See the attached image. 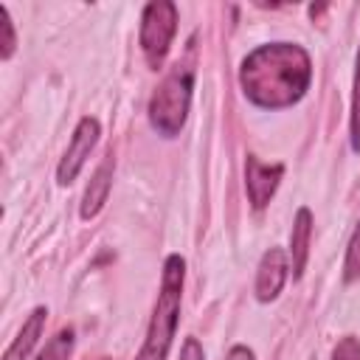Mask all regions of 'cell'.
Wrapping results in <instances>:
<instances>
[{"label": "cell", "instance_id": "6da1fadb", "mask_svg": "<svg viewBox=\"0 0 360 360\" xmlns=\"http://www.w3.org/2000/svg\"><path fill=\"white\" fill-rule=\"evenodd\" d=\"M312 79L309 53L292 42L259 45L242 59L239 84L245 96L264 110H281L301 101Z\"/></svg>", "mask_w": 360, "mask_h": 360}, {"label": "cell", "instance_id": "7a4b0ae2", "mask_svg": "<svg viewBox=\"0 0 360 360\" xmlns=\"http://www.w3.org/2000/svg\"><path fill=\"white\" fill-rule=\"evenodd\" d=\"M183 278H186V262L183 256L172 253L163 262L160 276V292L152 307V318L146 326V338L135 360H166L172 349V338L180 321V301H183Z\"/></svg>", "mask_w": 360, "mask_h": 360}, {"label": "cell", "instance_id": "3957f363", "mask_svg": "<svg viewBox=\"0 0 360 360\" xmlns=\"http://www.w3.org/2000/svg\"><path fill=\"white\" fill-rule=\"evenodd\" d=\"M191 90H194V73L188 65H174L172 73L158 84V90L149 98V124L163 135L174 138L191 107Z\"/></svg>", "mask_w": 360, "mask_h": 360}, {"label": "cell", "instance_id": "277c9868", "mask_svg": "<svg viewBox=\"0 0 360 360\" xmlns=\"http://www.w3.org/2000/svg\"><path fill=\"white\" fill-rule=\"evenodd\" d=\"M174 31H177V6L174 3L155 0V3L143 6L138 42H141V51H143L146 65L152 70L163 68L166 53H169L172 39H174Z\"/></svg>", "mask_w": 360, "mask_h": 360}, {"label": "cell", "instance_id": "5b68a950", "mask_svg": "<svg viewBox=\"0 0 360 360\" xmlns=\"http://www.w3.org/2000/svg\"><path fill=\"white\" fill-rule=\"evenodd\" d=\"M98 135H101V124L93 115H84L76 124L73 138H70V143H68V149H65V155H62V160L56 166V183L59 186H70L79 177L84 160L90 158V152H93V146L98 141Z\"/></svg>", "mask_w": 360, "mask_h": 360}, {"label": "cell", "instance_id": "8992f818", "mask_svg": "<svg viewBox=\"0 0 360 360\" xmlns=\"http://www.w3.org/2000/svg\"><path fill=\"white\" fill-rule=\"evenodd\" d=\"M281 174H284L281 163H262L259 158L248 155V160H245V191H248V202L253 205V211H262L273 200V194L281 183Z\"/></svg>", "mask_w": 360, "mask_h": 360}, {"label": "cell", "instance_id": "52a82bcc", "mask_svg": "<svg viewBox=\"0 0 360 360\" xmlns=\"http://www.w3.org/2000/svg\"><path fill=\"white\" fill-rule=\"evenodd\" d=\"M287 273H290L287 253H284L281 248L264 250V256H262V262H259V267H256V298H259L262 304L273 301V298L281 292V287H284V281H287Z\"/></svg>", "mask_w": 360, "mask_h": 360}, {"label": "cell", "instance_id": "ba28073f", "mask_svg": "<svg viewBox=\"0 0 360 360\" xmlns=\"http://www.w3.org/2000/svg\"><path fill=\"white\" fill-rule=\"evenodd\" d=\"M309 242H312V211L298 208L292 217V231H290V267L295 278L304 276V267L309 259Z\"/></svg>", "mask_w": 360, "mask_h": 360}, {"label": "cell", "instance_id": "9c48e42d", "mask_svg": "<svg viewBox=\"0 0 360 360\" xmlns=\"http://www.w3.org/2000/svg\"><path fill=\"white\" fill-rule=\"evenodd\" d=\"M110 186H112V158L107 155V158L101 160V166L93 172V177H90V183H87V188H84L82 208H79L82 219H93V217L104 208L107 194H110Z\"/></svg>", "mask_w": 360, "mask_h": 360}, {"label": "cell", "instance_id": "30bf717a", "mask_svg": "<svg viewBox=\"0 0 360 360\" xmlns=\"http://www.w3.org/2000/svg\"><path fill=\"white\" fill-rule=\"evenodd\" d=\"M45 318H48V309H45V307H37V309L22 321L20 332L14 335V340L8 343L6 354H3V360H25V357L31 354V349L37 346L42 329H45Z\"/></svg>", "mask_w": 360, "mask_h": 360}, {"label": "cell", "instance_id": "8fae6325", "mask_svg": "<svg viewBox=\"0 0 360 360\" xmlns=\"http://www.w3.org/2000/svg\"><path fill=\"white\" fill-rule=\"evenodd\" d=\"M73 352V329H59L48 343L45 349L37 354V360H68Z\"/></svg>", "mask_w": 360, "mask_h": 360}, {"label": "cell", "instance_id": "7c38bea8", "mask_svg": "<svg viewBox=\"0 0 360 360\" xmlns=\"http://www.w3.org/2000/svg\"><path fill=\"white\" fill-rule=\"evenodd\" d=\"M349 129H352V149L360 152V51H357V62H354V84H352V118H349Z\"/></svg>", "mask_w": 360, "mask_h": 360}, {"label": "cell", "instance_id": "4fadbf2b", "mask_svg": "<svg viewBox=\"0 0 360 360\" xmlns=\"http://www.w3.org/2000/svg\"><path fill=\"white\" fill-rule=\"evenodd\" d=\"M343 278L346 281H360V222L349 239L346 259H343Z\"/></svg>", "mask_w": 360, "mask_h": 360}, {"label": "cell", "instance_id": "5bb4252c", "mask_svg": "<svg viewBox=\"0 0 360 360\" xmlns=\"http://www.w3.org/2000/svg\"><path fill=\"white\" fill-rule=\"evenodd\" d=\"M0 28H3V48H0V56H3V59H11V53H14V48H17V34H14V22H11L6 6H0Z\"/></svg>", "mask_w": 360, "mask_h": 360}, {"label": "cell", "instance_id": "9a60e30c", "mask_svg": "<svg viewBox=\"0 0 360 360\" xmlns=\"http://www.w3.org/2000/svg\"><path fill=\"white\" fill-rule=\"evenodd\" d=\"M332 360H360V343L354 338H343L335 352H332Z\"/></svg>", "mask_w": 360, "mask_h": 360}, {"label": "cell", "instance_id": "2e32d148", "mask_svg": "<svg viewBox=\"0 0 360 360\" xmlns=\"http://www.w3.org/2000/svg\"><path fill=\"white\" fill-rule=\"evenodd\" d=\"M180 360H205V352L197 338H186V343L180 349Z\"/></svg>", "mask_w": 360, "mask_h": 360}, {"label": "cell", "instance_id": "e0dca14e", "mask_svg": "<svg viewBox=\"0 0 360 360\" xmlns=\"http://www.w3.org/2000/svg\"><path fill=\"white\" fill-rule=\"evenodd\" d=\"M225 360H253V352L248 346H231V352H228Z\"/></svg>", "mask_w": 360, "mask_h": 360}]
</instances>
